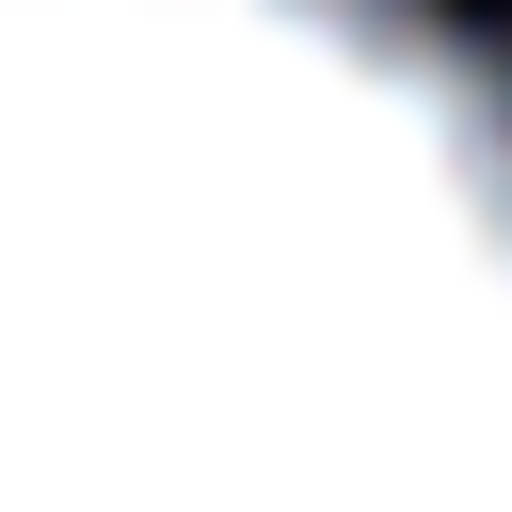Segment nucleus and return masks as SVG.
<instances>
[{
	"mask_svg": "<svg viewBox=\"0 0 512 512\" xmlns=\"http://www.w3.org/2000/svg\"><path fill=\"white\" fill-rule=\"evenodd\" d=\"M0 512H512V96L432 0H0Z\"/></svg>",
	"mask_w": 512,
	"mask_h": 512,
	"instance_id": "obj_1",
	"label": "nucleus"
}]
</instances>
